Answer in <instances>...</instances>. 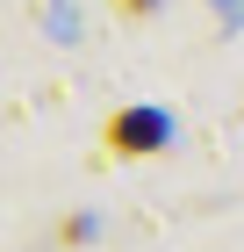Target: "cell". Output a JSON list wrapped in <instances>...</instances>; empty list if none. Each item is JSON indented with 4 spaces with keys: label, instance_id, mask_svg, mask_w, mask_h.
<instances>
[{
    "label": "cell",
    "instance_id": "2",
    "mask_svg": "<svg viewBox=\"0 0 244 252\" xmlns=\"http://www.w3.org/2000/svg\"><path fill=\"white\" fill-rule=\"evenodd\" d=\"M115 7H122V15H144V7H158V0H115Z\"/></svg>",
    "mask_w": 244,
    "mask_h": 252
},
{
    "label": "cell",
    "instance_id": "1",
    "mask_svg": "<svg viewBox=\"0 0 244 252\" xmlns=\"http://www.w3.org/2000/svg\"><path fill=\"white\" fill-rule=\"evenodd\" d=\"M108 137H115V152H151V144H158V137H165V123L151 116V108H130V116L115 123Z\"/></svg>",
    "mask_w": 244,
    "mask_h": 252
}]
</instances>
